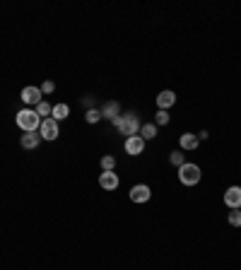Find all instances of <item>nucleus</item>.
Here are the masks:
<instances>
[{
    "instance_id": "22",
    "label": "nucleus",
    "mask_w": 241,
    "mask_h": 270,
    "mask_svg": "<svg viewBox=\"0 0 241 270\" xmlns=\"http://www.w3.org/2000/svg\"><path fill=\"white\" fill-rule=\"evenodd\" d=\"M53 89H56V84L51 82V80H46V82L41 84V94H51Z\"/></svg>"
},
{
    "instance_id": "21",
    "label": "nucleus",
    "mask_w": 241,
    "mask_h": 270,
    "mask_svg": "<svg viewBox=\"0 0 241 270\" xmlns=\"http://www.w3.org/2000/svg\"><path fill=\"white\" fill-rule=\"evenodd\" d=\"M229 224H232V227H241V213L239 210H232V213H229Z\"/></svg>"
},
{
    "instance_id": "16",
    "label": "nucleus",
    "mask_w": 241,
    "mask_h": 270,
    "mask_svg": "<svg viewBox=\"0 0 241 270\" xmlns=\"http://www.w3.org/2000/svg\"><path fill=\"white\" fill-rule=\"evenodd\" d=\"M169 121H171L169 111H162V109H157V113H155V126H169Z\"/></svg>"
},
{
    "instance_id": "4",
    "label": "nucleus",
    "mask_w": 241,
    "mask_h": 270,
    "mask_svg": "<svg viewBox=\"0 0 241 270\" xmlns=\"http://www.w3.org/2000/svg\"><path fill=\"white\" fill-rule=\"evenodd\" d=\"M19 99L24 104H29V106H37L39 102H44V94H41V87H34V84H29V87H24L22 89V94H19Z\"/></svg>"
},
{
    "instance_id": "2",
    "label": "nucleus",
    "mask_w": 241,
    "mask_h": 270,
    "mask_svg": "<svg viewBox=\"0 0 241 270\" xmlns=\"http://www.w3.org/2000/svg\"><path fill=\"white\" fill-rule=\"evenodd\" d=\"M17 126L24 133H39V126H41V118L34 109H22L17 113Z\"/></svg>"
},
{
    "instance_id": "15",
    "label": "nucleus",
    "mask_w": 241,
    "mask_h": 270,
    "mask_svg": "<svg viewBox=\"0 0 241 270\" xmlns=\"http://www.w3.org/2000/svg\"><path fill=\"white\" fill-rule=\"evenodd\" d=\"M140 138L145 140V142H147V140H155V138H157V126H155V123H145V126H140Z\"/></svg>"
},
{
    "instance_id": "8",
    "label": "nucleus",
    "mask_w": 241,
    "mask_h": 270,
    "mask_svg": "<svg viewBox=\"0 0 241 270\" xmlns=\"http://www.w3.org/2000/svg\"><path fill=\"white\" fill-rule=\"evenodd\" d=\"M149 198H152V191H149V186H145V184H138V186L130 188V200H133V203H147Z\"/></svg>"
},
{
    "instance_id": "11",
    "label": "nucleus",
    "mask_w": 241,
    "mask_h": 270,
    "mask_svg": "<svg viewBox=\"0 0 241 270\" xmlns=\"http://www.w3.org/2000/svg\"><path fill=\"white\" fill-rule=\"evenodd\" d=\"M19 142H22V147L24 149H37L39 142H41V135H39V133H24Z\"/></svg>"
},
{
    "instance_id": "19",
    "label": "nucleus",
    "mask_w": 241,
    "mask_h": 270,
    "mask_svg": "<svg viewBox=\"0 0 241 270\" xmlns=\"http://www.w3.org/2000/svg\"><path fill=\"white\" fill-rule=\"evenodd\" d=\"M84 118H87V123H99L102 121V111H99V109H89Z\"/></svg>"
},
{
    "instance_id": "18",
    "label": "nucleus",
    "mask_w": 241,
    "mask_h": 270,
    "mask_svg": "<svg viewBox=\"0 0 241 270\" xmlns=\"http://www.w3.org/2000/svg\"><path fill=\"white\" fill-rule=\"evenodd\" d=\"M113 167H116V157L104 155V157H102V169H104V171H113Z\"/></svg>"
},
{
    "instance_id": "3",
    "label": "nucleus",
    "mask_w": 241,
    "mask_h": 270,
    "mask_svg": "<svg viewBox=\"0 0 241 270\" xmlns=\"http://www.w3.org/2000/svg\"><path fill=\"white\" fill-rule=\"evenodd\" d=\"M200 167L198 164H191V162H186L184 167H178V181L184 184V186H195L198 181H200Z\"/></svg>"
},
{
    "instance_id": "13",
    "label": "nucleus",
    "mask_w": 241,
    "mask_h": 270,
    "mask_svg": "<svg viewBox=\"0 0 241 270\" xmlns=\"http://www.w3.org/2000/svg\"><path fill=\"white\" fill-rule=\"evenodd\" d=\"M198 145H200V140H198L195 133H184L181 135V149H198Z\"/></svg>"
},
{
    "instance_id": "17",
    "label": "nucleus",
    "mask_w": 241,
    "mask_h": 270,
    "mask_svg": "<svg viewBox=\"0 0 241 270\" xmlns=\"http://www.w3.org/2000/svg\"><path fill=\"white\" fill-rule=\"evenodd\" d=\"M34 111L39 113V118H41V116L46 118V116H51V111H53V106H51V104H46V102H39Z\"/></svg>"
},
{
    "instance_id": "5",
    "label": "nucleus",
    "mask_w": 241,
    "mask_h": 270,
    "mask_svg": "<svg viewBox=\"0 0 241 270\" xmlns=\"http://www.w3.org/2000/svg\"><path fill=\"white\" fill-rule=\"evenodd\" d=\"M39 135H41V140H56L58 138V121H53V118H44L41 121V126H39Z\"/></svg>"
},
{
    "instance_id": "1",
    "label": "nucleus",
    "mask_w": 241,
    "mask_h": 270,
    "mask_svg": "<svg viewBox=\"0 0 241 270\" xmlns=\"http://www.w3.org/2000/svg\"><path fill=\"white\" fill-rule=\"evenodd\" d=\"M113 126L120 135L126 138H133V135H140V121L135 113H123V116H116L113 118Z\"/></svg>"
},
{
    "instance_id": "14",
    "label": "nucleus",
    "mask_w": 241,
    "mask_h": 270,
    "mask_svg": "<svg viewBox=\"0 0 241 270\" xmlns=\"http://www.w3.org/2000/svg\"><path fill=\"white\" fill-rule=\"evenodd\" d=\"M68 116H70V106H68V104H56L53 111H51V118H53V121H65Z\"/></svg>"
},
{
    "instance_id": "9",
    "label": "nucleus",
    "mask_w": 241,
    "mask_h": 270,
    "mask_svg": "<svg viewBox=\"0 0 241 270\" xmlns=\"http://www.w3.org/2000/svg\"><path fill=\"white\" fill-rule=\"evenodd\" d=\"M99 186L104 191H116L118 188V174L116 171H102L99 174Z\"/></svg>"
},
{
    "instance_id": "12",
    "label": "nucleus",
    "mask_w": 241,
    "mask_h": 270,
    "mask_svg": "<svg viewBox=\"0 0 241 270\" xmlns=\"http://www.w3.org/2000/svg\"><path fill=\"white\" fill-rule=\"evenodd\" d=\"M99 111H102V118H111L113 121L116 116H120V106L116 102H109V104H104Z\"/></svg>"
},
{
    "instance_id": "20",
    "label": "nucleus",
    "mask_w": 241,
    "mask_h": 270,
    "mask_svg": "<svg viewBox=\"0 0 241 270\" xmlns=\"http://www.w3.org/2000/svg\"><path fill=\"white\" fill-rule=\"evenodd\" d=\"M169 162H171L174 167H184V164H186V157H184V155H181V152L176 149V152H171V157H169Z\"/></svg>"
},
{
    "instance_id": "10",
    "label": "nucleus",
    "mask_w": 241,
    "mask_h": 270,
    "mask_svg": "<svg viewBox=\"0 0 241 270\" xmlns=\"http://www.w3.org/2000/svg\"><path fill=\"white\" fill-rule=\"evenodd\" d=\"M174 104H176V94L171 92V89H164V92L157 94V109L167 111V109H171Z\"/></svg>"
},
{
    "instance_id": "6",
    "label": "nucleus",
    "mask_w": 241,
    "mask_h": 270,
    "mask_svg": "<svg viewBox=\"0 0 241 270\" xmlns=\"http://www.w3.org/2000/svg\"><path fill=\"white\" fill-rule=\"evenodd\" d=\"M123 149H126V155H130V157H138V155H142V152H145V140L140 138V135L126 138V145H123Z\"/></svg>"
},
{
    "instance_id": "7",
    "label": "nucleus",
    "mask_w": 241,
    "mask_h": 270,
    "mask_svg": "<svg viewBox=\"0 0 241 270\" xmlns=\"http://www.w3.org/2000/svg\"><path fill=\"white\" fill-rule=\"evenodd\" d=\"M224 205L229 210H239L241 207V186H229L224 191Z\"/></svg>"
}]
</instances>
